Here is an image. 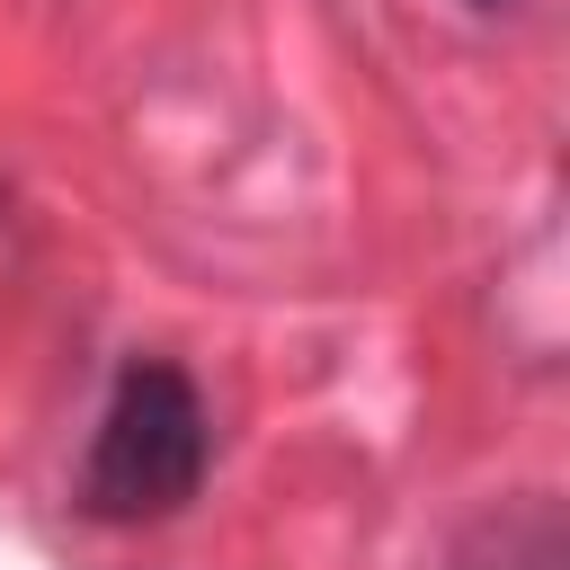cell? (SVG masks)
Returning a JSON list of instances; mask_svg holds the SVG:
<instances>
[{
	"mask_svg": "<svg viewBox=\"0 0 570 570\" xmlns=\"http://www.w3.org/2000/svg\"><path fill=\"white\" fill-rule=\"evenodd\" d=\"M205 454H214V419H205V392L187 383V365L134 356L116 374L107 410H98V436H89V463H80V508L107 517V525L169 517V508L196 499Z\"/></svg>",
	"mask_w": 570,
	"mask_h": 570,
	"instance_id": "cell-1",
	"label": "cell"
},
{
	"mask_svg": "<svg viewBox=\"0 0 570 570\" xmlns=\"http://www.w3.org/2000/svg\"><path fill=\"white\" fill-rule=\"evenodd\" d=\"M472 9H508V0H472Z\"/></svg>",
	"mask_w": 570,
	"mask_h": 570,
	"instance_id": "cell-2",
	"label": "cell"
}]
</instances>
